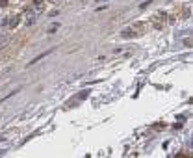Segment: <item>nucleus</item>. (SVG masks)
I'll use <instances>...</instances> for the list:
<instances>
[{"instance_id": "nucleus-1", "label": "nucleus", "mask_w": 193, "mask_h": 158, "mask_svg": "<svg viewBox=\"0 0 193 158\" xmlns=\"http://www.w3.org/2000/svg\"><path fill=\"white\" fill-rule=\"evenodd\" d=\"M50 52H52V50H47V52H43V54H39V56H37V58H34L32 62H30V65H34V63H37L39 60H43V58H45V56H48Z\"/></svg>"}, {"instance_id": "nucleus-2", "label": "nucleus", "mask_w": 193, "mask_h": 158, "mask_svg": "<svg viewBox=\"0 0 193 158\" xmlns=\"http://www.w3.org/2000/svg\"><path fill=\"white\" fill-rule=\"evenodd\" d=\"M98 2H102V0H98Z\"/></svg>"}]
</instances>
